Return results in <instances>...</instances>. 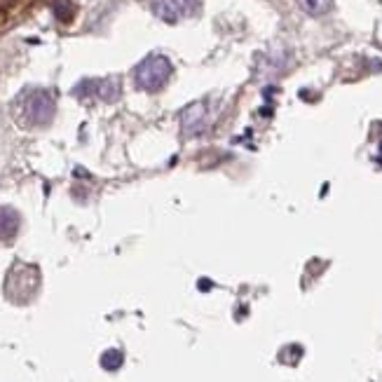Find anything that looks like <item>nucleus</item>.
<instances>
[{"label":"nucleus","instance_id":"20e7f679","mask_svg":"<svg viewBox=\"0 0 382 382\" xmlns=\"http://www.w3.org/2000/svg\"><path fill=\"white\" fill-rule=\"evenodd\" d=\"M78 99H101L106 104H115L122 94L118 78H101V80H83L76 90H73Z\"/></svg>","mask_w":382,"mask_h":382},{"label":"nucleus","instance_id":"39448f33","mask_svg":"<svg viewBox=\"0 0 382 382\" xmlns=\"http://www.w3.org/2000/svg\"><path fill=\"white\" fill-rule=\"evenodd\" d=\"M199 0H153V12L167 24H176L181 19L197 15Z\"/></svg>","mask_w":382,"mask_h":382},{"label":"nucleus","instance_id":"1a4fd4ad","mask_svg":"<svg viewBox=\"0 0 382 382\" xmlns=\"http://www.w3.org/2000/svg\"><path fill=\"white\" fill-rule=\"evenodd\" d=\"M122 364H125V354L120 350H106L101 354V366L106 368V371H118Z\"/></svg>","mask_w":382,"mask_h":382},{"label":"nucleus","instance_id":"9d476101","mask_svg":"<svg viewBox=\"0 0 382 382\" xmlns=\"http://www.w3.org/2000/svg\"><path fill=\"white\" fill-rule=\"evenodd\" d=\"M52 12L57 15L59 22H71L73 15H76V8H73L71 0H57V3L52 5Z\"/></svg>","mask_w":382,"mask_h":382},{"label":"nucleus","instance_id":"f257e3e1","mask_svg":"<svg viewBox=\"0 0 382 382\" xmlns=\"http://www.w3.org/2000/svg\"><path fill=\"white\" fill-rule=\"evenodd\" d=\"M55 113V97L47 90H29L19 99V118H22L24 127H47Z\"/></svg>","mask_w":382,"mask_h":382},{"label":"nucleus","instance_id":"6e6552de","mask_svg":"<svg viewBox=\"0 0 382 382\" xmlns=\"http://www.w3.org/2000/svg\"><path fill=\"white\" fill-rule=\"evenodd\" d=\"M298 5L310 17H324L333 10V0H298Z\"/></svg>","mask_w":382,"mask_h":382},{"label":"nucleus","instance_id":"423d86ee","mask_svg":"<svg viewBox=\"0 0 382 382\" xmlns=\"http://www.w3.org/2000/svg\"><path fill=\"white\" fill-rule=\"evenodd\" d=\"M206 122V111L204 104H190L188 108L181 113V129H183L185 136H195L204 129Z\"/></svg>","mask_w":382,"mask_h":382},{"label":"nucleus","instance_id":"0eeeda50","mask_svg":"<svg viewBox=\"0 0 382 382\" xmlns=\"http://www.w3.org/2000/svg\"><path fill=\"white\" fill-rule=\"evenodd\" d=\"M22 225V216L12 206H0V244H12Z\"/></svg>","mask_w":382,"mask_h":382},{"label":"nucleus","instance_id":"f03ea898","mask_svg":"<svg viewBox=\"0 0 382 382\" xmlns=\"http://www.w3.org/2000/svg\"><path fill=\"white\" fill-rule=\"evenodd\" d=\"M40 289V270L36 265L29 263H15L12 270L8 272V279H5V296H8L12 303H31L36 298V293Z\"/></svg>","mask_w":382,"mask_h":382},{"label":"nucleus","instance_id":"7ed1b4c3","mask_svg":"<svg viewBox=\"0 0 382 382\" xmlns=\"http://www.w3.org/2000/svg\"><path fill=\"white\" fill-rule=\"evenodd\" d=\"M171 78V62L162 55H150L134 69V83L143 92H160Z\"/></svg>","mask_w":382,"mask_h":382}]
</instances>
